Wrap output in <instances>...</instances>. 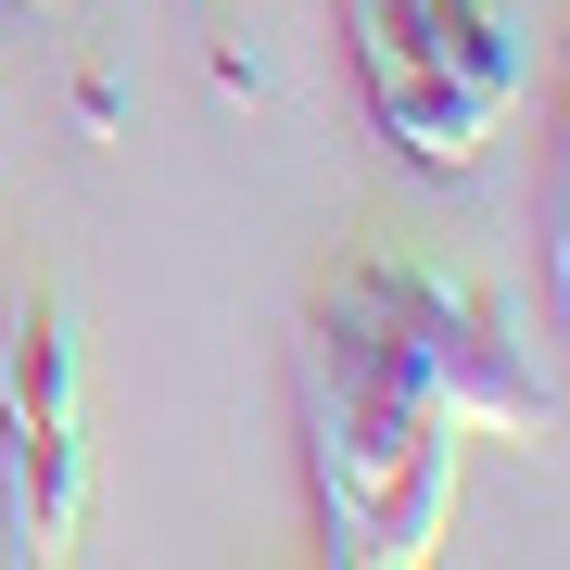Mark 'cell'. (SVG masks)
<instances>
[{"mask_svg":"<svg viewBox=\"0 0 570 570\" xmlns=\"http://www.w3.org/2000/svg\"><path fill=\"white\" fill-rule=\"evenodd\" d=\"M456 444L469 431L419 393V367L381 343V317L343 279L305 317V469H317V532L355 570H419L444 558L456 520Z\"/></svg>","mask_w":570,"mask_h":570,"instance_id":"cell-1","label":"cell"},{"mask_svg":"<svg viewBox=\"0 0 570 570\" xmlns=\"http://www.w3.org/2000/svg\"><path fill=\"white\" fill-rule=\"evenodd\" d=\"M343 292L381 317V343L419 367V393H431L456 431H482V444H546V381H532V343L508 330V305H494L482 279H444V266L367 254V266H343Z\"/></svg>","mask_w":570,"mask_h":570,"instance_id":"cell-2","label":"cell"},{"mask_svg":"<svg viewBox=\"0 0 570 570\" xmlns=\"http://www.w3.org/2000/svg\"><path fill=\"white\" fill-rule=\"evenodd\" d=\"M355 77H367V115H381V140L431 165V178H469V165L494 153V102L469 77H444L419 39H393L381 13H355Z\"/></svg>","mask_w":570,"mask_h":570,"instance_id":"cell-3","label":"cell"},{"mask_svg":"<svg viewBox=\"0 0 570 570\" xmlns=\"http://www.w3.org/2000/svg\"><path fill=\"white\" fill-rule=\"evenodd\" d=\"M0 532L26 558H63L89 532V444L77 419H0Z\"/></svg>","mask_w":570,"mask_h":570,"instance_id":"cell-4","label":"cell"},{"mask_svg":"<svg viewBox=\"0 0 570 570\" xmlns=\"http://www.w3.org/2000/svg\"><path fill=\"white\" fill-rule=\"evenodd\" d=\"M355 13H381L393 39H419L444 77H469L494 115L520 102V77H532V51H520V26H508V0H355Z\"/></svg>","mask_w":570,"mask_h":570,"instance_id":"cell-5","label":"cell"},{"mask_svg":"<svg viewBox=\"0 0 570 570\" xmlns=\"http://www.w3.org/2000/svg\"><path fill=\"white\" fill-rule=\"evenodd\" d=\"M0 419H77V330L63 305H26L0 343Z\"/></svg>","mask_w":570,"mask_h":570,"instance_id":"cell-6","label":"cell"}]
</instances>
